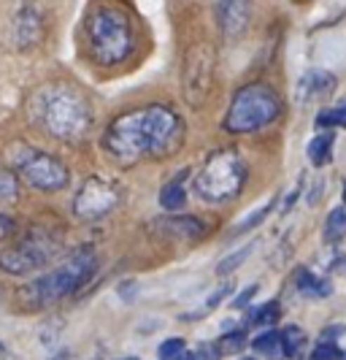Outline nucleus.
<instances>
[{
	"label": "nucleus",
	"mask_w": 346,
	"mask_h": 360,
	"mask_svg": "<svg viewBox=\"0 0 346 360\" xmlns=\"http://www.w3.org/2000/svg\"><path fill=\"white\" fill-rule=\"evenodd\" d=\"M19 198V179L17 174L6 165H0V203H11Z\"/></svg>",
	"instance_id": "nucleus-21"
},
{
	"label": "nucleus",
	"mask_w": 346,
	"mask_h": 360,
	"mask_svg": "<svg viewBox=\"0 0 346 360\" xmlns=\"http://www.w3.org/2000/svg\"><path fill=\"white\" fill-rule=\"evenodd\" d=\"M184 352H187V344L182 339H168V342L160 347V360H176L182 358Z\"/></svg>",
	"instance_id": "nucleus-26"
},
{
	"label": "nucleus",
	"mask_w": 346,
	"mask_h": 360,
	"mask_svg": "<svg viewBox=\"0 0 346 360\" xmlns=\"http://www.w3.org/2000/svg\"><path fill=\"white\" fill-rule=\"evenodd\" d=\"M214 73H217V57L211 44H195L184 57V101L189 106H203L214 87Z\"/></svg>",
	"instance_id": "nucleus-9"
},
{
	"label": "nucleus",
	"mask_w": 346,
	"mask_h": 360,
	"mask_svg": "<svg viewBox=\"0 0 346 360\" xmlns=\"http://www.w3.org/2000/svg\"><path fill=\"white\" fill-rule=\"evenodd\" d=\"M341 358H344V352L333 342H328V339L317 344V349H314V355H311V360H341Z\"/></svg>",
	"instance_id": "nucleus-25"
},
{
	"label": "nucleus",
	"mask_w": 346,
	"mask_h": 360,
	"mask_svg": "<svg viewBox=\"0 0 346 360\" xmlns=\"http://www.w3.org/2000/svg\"><path fill=\"white\" fill-rule=\"evenodd\" d=\"M130 360H135V358H130Z\"/></svg>",
	"instance_id": "nucleus-31"
},
{
	"label": "nucleus",
	"mask_w": 346,
	"mask_h": 360,
	"mask_svg": "<svg viewBox=\"0 0 346 360\" xmlns=\"http://www.w3.org/2000/svg\"><path fill=\"white\" fill-rule=\"evenodd\" d=\"M279 311H281V307L276 304V301H271V304H262L260 309H255V314H252V325H271L279 320Z\"/></svg>",
	"instance_id": "nucleus-24"
},
{
	"label": "nucleus",
	"mask_w": 346,
	"mask_h": 360,
	"mask_svg": "<svg viewBox=\"0 0 346 360\" xmlns=\"http://www.w3.org/2000/svg\"><path fill=\"white\" fill-rule=\"evenodd\" d=\"M244 344H246V336H244V330H236V333H227V336H222L217 342V349L222 355H238L241 349H244Z\"/></svg>",
	"instance_id": "nucleus-22"
},
{
	"label": "nucleus",
	"mask_w": 346,
	"mask_h": 360,
	"mask_svg": "<svg viewBox=\"0 0 346 360\" xmlns=\"http://www.w3.org/2000/svg\"><path fill=\"white\" fill-rule=\"evenodd\" d=\"M84 33H87L90 57L103 68H114V65L125 63L133 54V46H135L133 22L117 6L92 8L87 25H84Z\"/></svg>",
	"instance_id": "nucleus-4"
},
{
	"label": "nucleus",
	"mask_w": 346,
	"mask_h": 360,
	"mask_svg": "<svg viewBox=\"0 0 346 360\" xmlns=\"http://www.w3.org/2000/svg\"><path fill=\"white\" fill-rule=\"evenodd\" d=\"M341 360H346V358H341Z\"/></svg>",
	"instance_id": "nucleus-32"
},
{
	"label": "nucleus",
	"mask_w": 346,
	"mask_h": 360,
	"mask_svg": "<svg viewBox=\"0 0 346 360\" xmlns=\"http://www.w3.org/2000/svg\"><path fill=\"white\" fill-rule=\"evenodd\" d=\"M11 165H14L17 179L30 184L38 193H60L71 181V171L65 168V162L57 160L49 152H41L36 146H14Z\"/></svg>",
	"instance_id": "nucleus-8"
},
{
	"label": "nucleus",
	"mask_w": 346,
	"mask_h": 360,
	"mask_svg": "<svg viewBox=\"0 0 346 360\" xmlns=\"http://www.w3.org/2000/svg\"><path fill=\"white\" fill-rule=\"evenodd\" d=\"M246 360H249V358H246Z\"/></svg>",
	"instance_id": "nucleus-33"
},
{
	"label": "nucleus",
	"mask_w": 346,
	"mask_h": 360,
	"mask_svg": "<svg viewBox=\"0 0 346 360\" xmlns=\"http://www.w3.org/2000/svg\"><path fill=\"white\" fill-rule=\"evenodd\" d=\"M335 90V76L328 71H309L298 82V101L306 106L314 101H322Z\"/></svg>",
	"instance_id": "nucleus-13"
},
{
	"label": "nucleus",
	"mask_w": 346,
	"mask_h": 360,
	"mask_svg": "<svg viewBox=\"0 0 346 360\" xmlns=\"http://www.w3.org/2000/svg\"><path fill=\"white\" fill-rule=\"evenodd\" d=\"M279 336H281V347H284V358H300V352L306 347V333L298 325H287Z\"/></svg>",
	"instance_id": "nucleus-17"
},
{
	"label": "nucleus",
	"mask_w": 346,
	"mask_h": 360,
	"mask_svg": "<svg viewBox=\"0 0 346 360\" xmlns=\"http://www.w3.org/2000/svg\"><path fill=\"white\" fill-rule=\"evenodd\" d=\"M244 181H246L244 158L236 149H219L195 176V193L206 203H227L244 190Z\"/></svg>",
	"instance_id": "nucleus-6"
},
{
	"label": "nucleus",
	"mask_w": 346,
	"mask_h": 360,
	"mask_svg": "<svg viewBox=\"0 0 346 360\" xmlns=\"http://www.w3.org/2000/svg\"><path fill=\"white\" fill-rule=\"evenodd\" d=\"M255 352L257 355H262V358L268 360H281L284 358V347H281V336L276 333V330H268V333H260L255 339Z\"/></svg>",
	"instance_id": "nucleus-16"
},
{
	"label": "nucleus",
	"mask_w": 346,
	"mask_h": 360,
	"mask_svg": "<svg viewBox=\"0 0 346 360\" xmlns=\"http://www.w3.org/2000/svg\"><path fill=\"white\" fill-rule=\"evenodd\" d=\"M317 125L319 127H346V103L338 108H325L322 114H319V120H317Z\"/></svg>",
	"instance_id": "nucleus-23"
},
{
	"label": "nucleus",
	"mask_w": 346,
	"mask_h": 360,
	"mask_svg": "<svg viewBox=\"0 0 346 360\" xmlns=\"http://www.w3.org/2000/svg\"><path fill=\"white\" fill-rule=\"evenodd\" d=\"M184 139L182 117L165 106H146L117 117L103 136V146L114 160H157L176 152Z\"/></svg>",
	"instance_id": "nucleus-1"
},
{
	"label": "nucleus",
	"mask_w": 346,
	"mask_h": 360,
	"mask_svg": "<svg viewBox=\"0 0 346 360\" xmlns=\"http://www.w3.org/2000/svg\"><path fill=\"white\" fill-rule=\"evenodd\" d=\"M281 101L268 84H249L236 92L230 111L225 117V127L230 133H255L260 127H268L279 117Z\"/></svg>",
	"instance_id": "nucleus-7"
},
{
	"label": "nucleus",
	"mask_w": 346,
	"mask_h": 360,
	"mask_svg": "<svg viewBox=\"0 0 346 360\" xmlns=\"http://www.w3.org/2000/svg\"><path fill=\"white\" fill-rule=\"evenodd\" d=\"M30 120L46 136L65 141V144H76L90 133L95 114H92V106L84 92L65 82H52L33 92Z\"/></svg>",
	"instance_id": "nucleus-2"
},
{
	"label": "nucleus",
	"mask_w": 346,
	"mask_h": 360,
	"mask_svg": "<svg viewBox=\"0 0 346 360\" xmlns=\"http://www.w3.org/2000/svg\"><path fill=\"white\" fill-rule=\"evenodd\" d=\"M11 233H14V219L6 214H0V241H6Z\"/></svg>",
	"instance_id": "nucleus-28"
},
{
	"label": "nucleus",
	"mask_w": 346,
	"mask_h": 360,
	"mask_svg": "<svg viewBox=\"0 0 346 360\" xmlns=\"http://www.w3.org/2000/svg\"><path fill=\"white\" fill-rule=\"evenodd\" d=\"M214 14H217V25L222 36L227 41H236L246 33L249 19H252V8H249V0H217Z\"/></svg>",
	"instance_id": "nucleus-11"
},
{
	"label": "nucleus",
	"mask_w": 346,
	"mask_h": 360,
	"mask_svg": "<svg viewBox=\"0 0 346 360\" xmlns=\"http://www.w3.org/2000/svg\"><path fill=\"white\" fill-rule=\"evenodd\" d=\"M322 236H325L328 244H335V241L346 238V209L344 206H341V209H333V212L328 214V222H325Z\"/></svg>",
	"instance_id": "nucleus-19"
},
{
	"label": "nucleus",
	"mask_w": 346,
	"mask_h": 360,
	"mask_svg": "<svg viewBox=\"0 0 346 360\" xmlns=\"http://www.w3.org/2000/svg\"><path fill=\"white\" fill-rule=\"evenodd\" d=\"M117 206H119L117 184H111L109 179H100V176H92L79 187V193L73 198V214L81 222H95V219H103L106 214H111Z\"/></svg>",
	"instance_id": "nucleus-10"
},
{
	"label": "nucleus",
	"mask_w": 346,
	"mask_h": 360,
	"mask_svg": "<svg viewBox=\"0 0 346 360\" xmlns=\"http://www.w3.org/2000/svg\"><path fill=\"white\" fill-rule=\"evenodd\" d=\"M344 200H346V187H344Z\"/></svg>",
	"instance_id": "nucleus-30"
},
{
	"label": "nucleus",
	"mask_w": 346,
	"mask_h": 360,
	"mask_svg": "<svg viewBox=\"0 0 346 360\" xmlns=\"http://www.w3.org/2000/svg\"><path fill=\"white\" fill-rule=\"evenodd\" d=\"M14 38H17V46L22 52L36 46L38 41L44 38V14L38 11L36 6L25 3L19 8L17 19H14Z\"/></svg>",
	"instance_id": "nucleus-12"
},
{
	"label": "nucleus",
	"mask_w": 346,
	"mask_h": 360,
	"mask_svg": "<svg viewBox=\"0 0 346 360\" xmlns=\"http://www.w3.org/2000/svg\"><path fill=\"white\" fill-rule=\"evenodd\" d=\"M62 247H65V238L57 228L36 225L0 252V271L8 276L36 274V271L52 266L62 255Z\"/></svg>",
	"instance_id": "nucleus-5"
},
{
	"label": "nucleus",
	"mask_w": 346,
	"mask_h": 360,
	"mask_svg": "<svg viewBox=\"0 0 346 360\" xmlns=\"http://www.w3.org/2000/svg\"><path fill=\"white\" fill-rule=\"evenodd\" d=\"M271 209H274V203H268V206H265V209H257L255 214L249 217V219H244V222H241V225H238L236 231H233V233H246V231H249V228H255V222H262V219H265V214H268V212H271Z\"/></svg>",
	"instance_id": "nucleus-27"
},
{
	"label": "nucleus",
	"mask_w": 346,
	"mask_h": 360,
	"mask_svg": "<svg viewBox=\"0 0 346 360\" xmlns=\"http://www.w3.org/2000/svg\"><path fill=\"white\" fill-rule=\"evenodd\" d=\"M160 203L168 212H179L184 203H187V195H184V187L179 181H171L160 190Z\"/></svg>",
	"instance_id": "nucleus-20"
},
{
	"label": "nucleus",
	"mask_w": 346,
	"mask_h": 360,
	"mask_svg": "<svg viewBox=\"0 0 346 360\" xmlns=\"http://www.w3.org/2000/svg\"><path fill=\"white\" fill-rule=\"evenodd\" d=\"M333 144H335V136H333V133L317 136V139L309 144V160L314 162V165H325V162H330V158H333Z\"/></svg>",
	"instance_id": "nucleus-18"
},
{
	"label": "nucleus",
	"mask_w": 346,
	"mask_h": 360,
	"mask_svg": "<svg viewBox=\"0 0 346 360\" xmlns=\"http://www.w3.org/2000/svg\"><path fill=\"white\" fill-rule=\"evenodd\" d=\"M295 282H298V290H300V295H306V298H328L333 288H330V282L325 279H319V276H314L309 269H300L295 274Z\"/></svg>",
	"instance_id": "nucleus-15"
},
{
	"label": "nucleus",
	"mask_w": 346,
	"mask_h": 360,
	"mask_svg": "<svg viewBox=\"0 0 346 360\" xmlns=\"http://www.w3.org/2000/svg\"><path fill=\"white\" fill-rule=\"evenodd\" d=\"M98 269V257L90 247L73 252L65 263H60L57 269L46 271L44 276L33 279L30 285L17 292V301L22 309H46L60 304L62 298L73 295L79 288H84L92 279V274Z\"/></svg>",
	"instance_id": "nucleus-3"
},
{
	"label": "nucleus",
	"mask_w": 346,
	"mask_h": 360,
	"mask_svg": "<svg viewBox=\"0 0 346 360\" xmlns=\"http://www.w3.org/2000/svg\"><path fill=\"white\" fill-rule=\"evenodd\" d=\"M176 360H198V355H192V352H184L182 358H176Z\"/></svg>",
	"instance_id": "nucleus-29"
},
{
	"label": "nucleus",
	"mask_w": 346,
	"mask_h": 360,
	"mask_svg": "<svg viewBox=\"0 0 346 360\" xmlns=\"http://www.w3.org/2000/svg\"><path fill=\"white\" fill-rule=\"evenodd\" d=\"M154 231L163 233L165 238H184V241H192L203 236V222L195 217H176V219H157L154 222Z\"/></svg>",
	"instance_id": "nucleus-14"
}]
</instances>
